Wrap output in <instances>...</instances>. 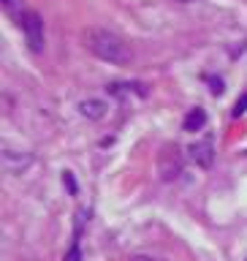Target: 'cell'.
Listing matches in <instances>:
<instances>
[{
    "mask_svg": "<svg viewBox=\"0 0 247 261\" xmlns=\"http://www.w3.org/2000/svg\"><path fill=\"white\" fill-rule=\"evenodd\" d=\"M130 261H155V258H150V256H133Z\"/></svg>",
    "mask_w": 247,
    "mask_h": 261,
    "instance_id": "cell-13",
    "label": "cell"
},
{
    "mask_svg": "<svg viewBox=\"0 0 247 261\" xmlns=\"http://www.w3.org/2000/svg\"><path fill=\"white\" fill-rule=\"evenodd\" d=\"M177 3H193V0H177Z\"/></svg>",
    "mask_w": 247,
    "mask_h": 261,
    "instance_id": "cell-14",
    "label": "cell"
},
{
    "mask_svg": "<svg viewBox=\"0 0 247 261\" xmlns=\"http://www.w3.org/2000/svg\"><path fill=\"white\" fill-rule=\"evenodd\" d=\"M212 93H215V95L223 93V82H220V79H212Z\"/></svg>",
    "mask_w": 247,
    "mask_h": 261,
    "instance_id": "cell-12",
    "label": "cell"
},
{
    "mask_svg": "<svg viewBox=\"0 0 247 261\" xmlns=\"http://www.w3.org/2000/svg\"><path fill=\"white\" fill-rule=\"evenodd\" d=\"M63 182H65V188H68V193H71V196H76L79 188H76V179H73L71 171H65V174H63Z\"/></svg>",
    "mask_w": 247,
    "mask_h": 261,
    "instance_id": "cell-10",
    "label": "cell"
},
{
    "mask_svg": "<svg viewBox=\"0 0 247 261\" xmlns=\"http://www.w3.org/2000/svg\"><path fill=\"white\" fill-rule=\"evenodd\" d=\"M85 46L93 52L98 60L112 63V65H125L130 63V49L117 33L103 30V28H93L85 33Z\"/></svg>",
    "mask_w": 247,
    "mask_h": 261,
    "instance_id": "cell-1",
    "label": "cell"
},
{
    "mask_svg": "<svg viewBox=\"0 0 247 261\" xmlns=\"http://www.w3.org/2000/svg\"><path fill=\"white\" fill-rule=\"evenodd\" d=\"M0 163H3V169L8 171V174H22V171L33 163V158H30V152L3 150V152H0Z\"/></svg>",
    "mask_w": 247,
    "mask_h": 261,
    "instance_id": "cell-5",
    "label": "cell"
},
{
    "mask_svg": "<svg viewBox=\"0 0 247 261\" xmlns=\"http://www.w3.org/2000/svg\"><path fill=\"white\" fill-rule=\"evenodd\" d=\"M187 152H190V158H193L196 166H201V169H212V163H215V142H212V136L190 144V150H187Z\"/></svg>",
    "mask_w": 247,
    "mask_h": 261,
    "instance_id": "cell-4",
    "label": "cell"
},
{
    "mask_svg": "<svg viewBox=\"0 0 247 261\" xmlns=\"http://www.w3.org/2000/svg\"><path fill=\"white\" fill-rule=\"evenodd\" d=\"M3 3H6V6H11V0H3Z\"/></svg>",
    "mask_w": 247,
    "mask_h": 261,
    "instance_id": "cell-15",
    "label": "cell"
},
{
    "mask_svg": "<svg viewBox=\"0 0 247 261\" xmlns=\"http://www.w3.org/2000/svg\"><path fill=\"white\" fill-rule=\"evenodd\" d=\"M22 30H24V41H28L30 52H44V19L38 11H24L19 16Z\"/></svg>",
    "mask_w": 247,
    "mask_h": 261,
    "instance_id": "cell-2",
    "label": "cell"
},
{
    "mask_svg": "<svg viewBox=\"0 0 247 261\" xmlns=\"http://www.w3.org/2000/svg\"><path fill=\"white\" fill-rule=\"evenodd\" d=\"M244 112H247V93L239 98V101H236V106H234V112H231V114H234V117H242Z\"/></svg>",
    "mask_w": 247,
    "mask_h": 261,
    "instance_id": "cell-11",
    "label": "cell"
},
{
    "mask_svg": "<svg viewBox=\"0 0 247 261\" xmlns=\"http://www.w3.org/2000/svg\"><path fill=\"white\" fill-rule=\"evenodd\" d=\"M158 169L163 179H174L179 171H182V152H179L177 144H166L158 155Z\"/></svg>",
    "mask_w": 247,
    "mask_h": 261,
    "instance_id": "cell-3",
    "label": "cell"
},
{
    "mask_svg": "<svg viewBox=\"0 0 247 261\" xmlns=\"http://www.w3.org/2000/svg\"><path fill=\"white\" fill-rule=\"evenodd\" d=\"M106 93L109 95H117V98H125L130 93H136V95H147V87L142 85V82H112V85H106Z\"/></svg>",
    "mask_w": 247,
    "mask_h": 261,
    "instance_id": "cell-6",
    "label": "cell"
},
{
    "mask_svg": "<svg viewBox=\"0 0 247 261\" xmlns=\"http://www.w3.org/2000/svg\"><path fill=\"white\" fill-rule=\"evenodd\" d=\"M87 218H90V210H76V223H73V245L79 248V237L81 231H85V223H87Z\"/></svg>",
    "mask_w": 247,
    "mask_h": 261,
    "instance_id": "cell-9",
    "label": "cell"
},
{
    "mask_svg": "<svg viewBox=\"0 0 247 261\" xmlns=\"http://www.w3.org/2000/svg\"><path fill=\"white\" fill-rule=\"evenodd\" d=\"M204 125H207V112L201 109V106H196V109L187 112V117L182 122V128L187 130V134H193V130H201Z\"/></svg>",
    "mask_w": 247,
    "mask_h": 261,
    "instance_id": "cell-8",
    "label": "cell"
},
{
    "mask_svg": "<svg viewBox=\"0 0 247 261\" xmlns=\"http://www.w3.org/2000/svg\"><path fill=\"white\" fill-rule=\"evenodd\" d=\"M106 106L103 101H98V98H87V101H81L79 103V112H81V117H87V120H103L106 117Z\"/></svg>",
    "mask_w": 247,
    "mask_h": 261,
    "instance_id": "cell-7",
    "label": "cell"
}]
</instances>
